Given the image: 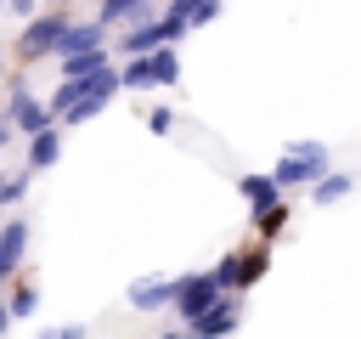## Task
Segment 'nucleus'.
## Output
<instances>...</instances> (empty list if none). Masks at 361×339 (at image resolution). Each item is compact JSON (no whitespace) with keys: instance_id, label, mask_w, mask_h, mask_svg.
Instances as JSON below:
<instances>
[{"instance_id":"4","label":"nucleus","mask_w":361,"mask_h":339,"mask_svg":"<svg viewBox=\"0 0 361 339\" xmlns=\"http://www.w3.org/2000/svg\"><path fill=\"white\" fill-rule=\"evenodd\" d=\"M265 266H271V243L254 237V249L243 243V249H231V254L214 266V282H220V294H248V288L265 277Z\"/></svg>"},{"instance_id":"10","label":"nucleus","mask_w":361,"mask_h":339,"mask_svg":"<svg viewBox=\"0 0 361 339\" xmlns=\"http://www.w3.org/2000/svg\"><path fill=\"white\" fill-rule=\"evenodd\" d=\"M23 254H28V220L11 215V220L0 226V288L11 282V271L23 266Z\"/></svg>"},{"instance_id":"29","label":"nucleus","mask_w":361,"mask_h":339,"mask_svg":"<svg viewBox=\"0 0 361 339\" xmlns=\"http://www.w3.org/2000/svg\"><path fill=\"white\" fill-rule=\"evenodd\" d=\"M0 68H6V51H0Z\"/></svg>"},{"instance_id":"1","label":"nucleus","mask_w":361,"mask_h":339,"mask_svg":"<svg viewBox=\"0 0 361 339\" xmlns=\"http://www.w3.org/2000/svg\"><path fill=\"white\" fill-rule=\"evenodd\" d=\"M113 90H118V68H102V73H90V79H62L45 107H51L56 124H85V119H96V113L107 107Z\"/></svg>"},{"instance_id":"21","label":"nucleus","mask_w":361,"mask_h":339,"mask_svg":"<svg viewBox=\"0 0 361 339\" xmlns=\"http://www.w3.org/2000/svg\"><path fill=\"white\" fill-rule=\"evenodd\" d=\"M23 192H28V170H17V175H6V181H0V203H17Z\"/></svg>"},{"instance_id":"12","label":"nucleus","mask_w":361,"mask_h":339,"mask_svg":"<svg viewBox=\"0 0 361 339\" xmlns=\"http://www.w3.org/2000/svg\"><path fill=\"white\" fill-rule=\"evenodd\" d=\"M130 305H135V311H164V305H175V277H141V282H130Z\"/></svg>"},{"instance_id":"24","label":"nucleus","mask_w":361,"mask_h":339,"mask_svg":"<svg viewBox=\"0 0 361 339\" xmlns=\"http://www.w3.org/2000/svg\"><path fill=\"white\" fill-rule=\"evenodd\" d=\"M45 339H85V333H79V328H51Z\"/></svg>"},{"instance_id":"18","label":"nucleus","mask_w":361,"mask_h":339,"mask_svg":"<svg viewBox=\"0 0 361 339\" xmlns=\"http://www.w3.org/2000/svg\"><path fill=\"white\" fill-rule=\"evenodd\" d=\"M6 311H11V322L34 316V311H39V288H28V282H11V294H6Z\"/></svg>"},{"instance_id":"19","label":"nucleus","mask_w":361,"mask_h":339,"mask_svg":"<svg viewBox=\"0 0 361 339\" xmlns=\"http://www.w3.org/2000/svg\"><path fill=\"white\" fill-rule=\"evenodd\" d=\"M350 186H355V181H350L344 170H338V175H316V192H310V198H316V203H338Z\"/></svg>"},{"instance_id":"8","label":"nucleus","mask_w":361,"mask_h":339,"mask_svg":"<svg viewBox=\"0 0 361 339\" xmlns=\"http://www.w3.org/2000/svg\"><path fill=\"white\" fill-rule=\"evenodd\" d=\"M237 328H243V299H237V294H220L203 316H192V322H186V333H192V339H226V333H237Z\"/></svg>"},{"instance_id":"5","label":"nucleus","mask_w":361,"mask_h":339,"mask_svg":"<svg viewBox=\"0 0 361 339\" xmlns=\"http://www.w3.org/2000/svg\"><path fill=\"white\" fill-rule=\"evenodd\" d=\"M62 28H68V11H34L28 23H23V34H17V56L23 62H45V56H56V40H62Z\"/></svg>"},{"instance_id":"17","label":"nucleus","mask_w":361,"mask_h":339,"mask_svg":"<svg viewBox=\"0 0 361 339\" xmlns=\"http://www.w3.org/2000/svg\"><path fill=\"white\" fill-rule=\"evenodd\" d=\"M288 220H293V203H288V198H276L271 209H259V215H254V237H259V243H276Z\"/></svg>"},{"instance_id":"16","label":"nucleus","mask_w":361,"mask_h":339,"mask_svg":"<svg viewBox=\"0 0 361 339\" xmlns=\"http://www.w3.org/2000/svg\"><path fill=\"white\" fill-rule=\"evenodd\" d=\"M237 192H243L248 215H259V209H271V203L282 198V186H276L271 175H243V181H237Z\"/></svg>"},{"instance_id":"27","label":"nucleus","mask_w":361,"mask_h":339,"mask_svg":"<svg viewBox=\"0 0 361 339\" xmlns=\"http://www.w3.org/2000/svg\"><path fill=\"white\" fill-rule=\"evenodd\" d=\"M164 339H192V333H186V328H175V333H164Z\"/></svg>"},{"instance_id":"20","label":"nucleus","mask_w":361,"mask_h":339,"mask_svg":"<svg viewBox=\"0 0 361 339\" xmlns=\"http://www.w3.org/2000/svg\"><path fill=\"white\" fill-rule=\"evenodd\" d=\"M180 6V17H186V28H203L214 11H220V0H175Z\"/></svg>"},{"instance_id":"6","label":"nucleus","mask_w":361,"mask_h":339,"mask_svg":"<svg viewBox=\"0 0 361 339\" xmlns=\"http://www.w3.org/2000/svg\"><path fill=\"white\" fill-rule=\"evenodd\" d=\"M316 175H327V147H322V141H299V147H288V153H282V164L271 170V181H276L282 192L310 186Z\"/></svg>"},{"instance_id":"2","label":"nucleus","mask_w":361,"mask_h":339,"mask_svg":"<svg viewBox=\"0 0 361 339\" xmlns=\"http://www.w3.org/2000/svg\"><path fill=\"white\" fill-rule=\"evenodd\" d=\"M180 34H186V17H180V6H175V0H164V11H152V17H141V23H130V28H124L118 51H124V56H141V51L175 45Z\"/></svg>"},{"instance_id":"13","label":"nucleus","mask_w":361,"mask_h":339,"mask_svg":"<svg viewBox=\"0 0 361 339\" xmlns=\"http://www.w3.org/2000/svg\"><path fill=\"white\" fill-rule=\"evenodd\" d=\"M56 153H62V124H45L39 136H28V158H23V170H28V175H34V170H51Z\"/></svg>"},{"instance_id":"25","label":"nucleus","mask_w":361,"mask_h":339,"mask_svg":"<svg viewBox=\"0 0 361 339\" xmlns=\"http://www.w3.org/2000/svg\"><path fill=\"white\" fill-rule=\"evenodd\" d=\"M6 328H11V311H6V299H0V339H6Z\"/></svg>"},{"instance_id":"3","label":"nucleus","mask_w":361,"mask_h":339,"mask_svg":"<svg viewBox=\"0 0 361 339\" xmlns=\"http://www.w3.org/2000/svg\"><path fill=\"white\" fill-rule=\"evenodd\" d=\"M180 79V56L175 45H158V51H141L118 68V90H152V85H175Z\"/></svg>"},{"instance_id":"9","label":"nucleus","mask_w":361,"mask_h":339,"mask_svg":"<svg viewBox=\"0 0 361 339\" xmlns=\"http://www.w3.org/2000/svg\"><path fill=\"white\" fill-rule=\"evenodd\" d=\"M214 299H220V282H214V271H192V277H175V311H180V322L203 316Z\"/></svg>"},{"instance_id":"14","label":"nucleus","mask_w":361,"mask_h":339,"mask_svg":"<svg viewBox=\"0 0 361 339\" xmlns=\"http://www.w3.org/2000/svg\"><path fill=\"white\" fill-rule=\"evenodd\" d=\"M164 0H102L96 6V23H107V28H118V23H141V17H152Z\"/></svg>"},{"instance_id":"26","label":"nucleus","mask_w":361,"mask_h":339,"mask_svg":"<svg viewBox=\"0 0 361 339\" xmlns=\"http://www.w3.org/2000/svg\"><path fill=\"white\" fill-rule=\"evenodd\" d=\"M6 141H11V124H6V119H0V147H6Z\"/></svg>"},{"instance_id":"28","label":"nucleus","mask_w":361,"mask_h":339,"mask_svg":"<svg viewBox=\"0 0 361 339\" xmlns=\"http://www.w3.org/2000/svg\"><path fill=\"white\" fill-rule=\"evenodd\" d=\"M45 6H73V0H45Z\"/></svg>"},{"instance_id":"11","label":"nucleus","mask_w":361,"mask_h":339,"mask_svg":"<svg viewBox=\"0 0 361 339\" xmlns=\"http://www.w3.org/2000/svg\"><path fill=\"white\" fill-rule=\"evenodd\" d=\"M90 45H107V23H73L68 17V28H62V40H56V56H73V51H90Z\"/></svg>"},{"instance_id":"7","label":"nucleus","mask_w":361,"mask_h":339,"mask_svg":"<svg viewBox=\"0 0 361 339\" xmlns=\"http://www.w3.org/2000/svg\"><path fill=\"white\" fill-rule=\"evenodd\" d=\"M0 119H6L11 130H23V141H28V136H39L45 124H56V119H51V107H45L39 96H28V85H23V79L11 85V102H6V113H0Z\"/></svg>"},{"instance_id":"22","label":"nucleus","mask_w":361,"mask_h":339,"mask_svg":"<svg viewBox=\"0 0 361 339\" xmlns=\"http://www.w3.org/2000/svg\"><path fill=\"white\" fill-rule=\"evenodd\" d=\"M147 130H152V136H169V130H175V113H169V107H147Z\"/></svg>"},{"instance_id":"15","label":"nucleus","mask_w":361,"mask_h":339,"mask_svg":"<svg viewBox=\"0 0 361 339\" xmlns=\"http://www.w3.org/2000/svg\"><path fill=\"white\" fill-rule=\"evenodd\" d=\"M102 68H113V51H107V45H90V51L62 56V79H90V73H102Z\"/></svg>"},{"instance_id":"23","label":"nucleus","mask_w":361,"mask_h":339,"mask_svg":"<svg viewBox=\"0 0 361 339\" xmlns=\"http://www.w3.org/2000/svg\"><path fill=\"white\" fill-rule=\"evenodd\" d=\"M0 6H6V11H11V17H17V23H28V17H34V11H39V0H0Z\"/></svg>"}]
</instances>
